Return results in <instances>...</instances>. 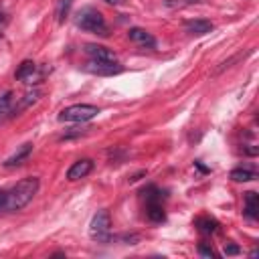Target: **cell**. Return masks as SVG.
Returning <instances> with one entry per match:
<instances>
[{
	"mask_svg": "<svg viewBox=\"0 0 259 259\" xmlns=\"http://www.w3.org/2000/svg\"><path fill=\"white\" fill-rule=\"evenodd\" d=\"M38 178L36 176H28V178H22L20 182H16L10 190H6V202H4V210H20L24 208L32 198L34 194L38 192Z\"/></svg>",
	"mask_w": 259,
	"mask_h": 259,
	"instance_id": "1",
	"label": "cell"
},
{
	"mask_svg": "<svg viewBox=\"0 0 259 259\" xmlns=\"http://www.w3.org/2000/svg\"><path fill=\"white\" fill-rule=\"evenodd\" d=\"M75 24H77L81 30H85V32H93V34H101V36L107 34L105 18H103V14H101L97 8H93V6L81 8V10L77 12V16H75Z\"/></svg>",
	"mask_w": 259,
	"mask_h": 259,
	"instance_id": "2",
	"label": "cell"
},
{
	"mask_svg": "<svg viewBox=\"0 0 259 259\" xmlns=\"http://www.w3.org/2000/svg\"><path fill=\"white\" fill-rule=\"evenodd\" d=\"M97 113H99V107L97 105H91V103H75V105H69V107L61 109L59 121H77V123H83V121L93 119Z\"/></svg>",
	"mask_w": 259,
	"mask_h": 259,
	"instance_id": "3",
	"label": "cell"
},
{
	"mask_svg": "<svg viewBox=\"0 0 259 259\" xmlns=\"http://www.w3.org/2000/svg\"><path fill=\"white\" fill-rule=\"evenodd\" d=\"M89 235L97 243H109L111 241V217L107 210H99L89 225Z\"/></svg>",
	"mask_w": 259,
	"mask_h": 259,
	"instance_id": "4",
	"label": "cell"
},
{
	"mask_svg": "<svg viewBox=\"0 0 259 259\" xmlns=\"http://www.w3.org/2000/svg\"><path fill=\"white\" fill-rule=\"evenodd\" d=\"M83 71L91 73V75H117L121 73V65L115 61V63H107V61H89L83 65Z\"/></svg>",
	"mask_w": 259,
	"mask_h": 259,
	"instance_id": "5",
	"label": "cell"
},
{
	"mask_svg": "<svg viewBox=\"0 0 259 259\" xmlns=\"http://www.w3.org/2000/svg\"><path fill=\"white\" fill-rule=\"evenodd\" d=\"M85 53L93 59V61H107V63H115L117 57L111 49L103 47V45H95V42H87L85 45Z\"/></svg>",
	"mask_w": 259,
	"mask_h": 259,
	"instance_id": "6",
	"label": "cell"
},
{
	"mask_svg": "<svg viewBox=\"0 0 259 259\" xmlns=\"http://www.w3.org/2000/svg\"><path fill=\"white\" fill-rule=\"evenodd\" d=\"M93 170V160L89 158H83V160H77L69 170H67V178L73 182V180H79V178H85L89 172Z\"/></svg>",
	"mask_w": 259,
	"mask_h": 259,
	"instance_id": "7",
	"label": "cell"
},
{
	"mask_svg": "<svg viewBox=\"0 0 259 259\" xmlns=\"http://www.w3.org/2000/svg\"><path fill=\"white\" fill-rule=\"evenodd\" d=\"M184 30L188 34H194V36H202V34H208L212 30V22L206 20V18H194V20H186L184 22Z\"/></svg>",
	"mask_w": 259,
	"mask_h": 259,
	"instance_id": "8",
	"label": "cell"
},
{
	"mask_svg": "<svg viewBox=\"0 0 259 259\" xmlns=\"http://www.w3.org/2000/svg\"><path fill=\"white\" fill-rule=\"evenodd\" d=\"M127 36H130V40L138 42L140 47H148V49H154V47H156V38H154L148 30H144V28H140V26L130 28V30H127Z\"/></svg>",
	"mask_w": 259,
	"mask_h": 259,
	"instance_id": "9",
	"label": "cell"
},
{
	"mask_svg": "<svg viewBox=\"0 0 259 259\" xmlns=\"http://www.w3.org/2000/svg\"><path fill=\"white\" fill-rule=\"evenodd\" d=\"M30 152H32V144H22L6 162H4V168H14V166H20L28 156H30Z\"/></svg>",
	"mask_w": 259,
	"mask_h": 259,
	"instance_id": "10",
	"label": "cell"
},
{
	"mask_svg": "<svg viewBox=\"0 0 259 259\" xmlns=\"http://www.w3.org/2000/svg\"><path fill=\"white\" fill-rule=\"evenodd\" d=\"M245 214L253 221L259 219V194L253 190L245 192Z\"/></svg>",
	"mask_w": 259,
	"mask_h": 259,
	"instance_id": "11",
	"label": "cell"
},
{
	"mask_svg": "<svg viewBox=\"0 0 259 259\" xmlns=\"http://www.w3.org/2000/svg\"><path fill=\"white\" fill-rule=\"evenodd\" d=\"M38 95H40V91L38 89H32V91H26L24 95H22V99H20V103L18 105H12V115H18L22 109H26L28 105H32L36 99H38Z\"/></svg>",
	"mask_w": 259,
	"mask_h": 259,
	"instance_id": "12",
	"label": "cell"
},
{
	"mask_svg": "<svg viewBox=\"0 0 259 259\" xmlns=\"http://www.w3.org/2000/svg\"><path fill=\"white\" fill-rule=\"evenodd\" d=\"M34 71H36V65L32 63V61H22L20 63V67L16 69V73H14V77L18 79V81H26V79H32V75H34Z\"/></svg>",
	"mask_w": 259,
	"mask_h": 259,
	"instance_id": "13",
	"label": "cell"
},
{
	"mask_svg": "<svg viewBox=\"0 0 259 259\" xmlns=\"http://www.w3.org/2000/svg\"><path fill=\"white\" fill-rule=\"evenodd\" d=\"M146 214L152 223H162L166 219V212H164V206L160 202H148V208H146Z\"/></svg>",
	"mask_w": 259,
	"mask_h": 259,
	"instance_id": "14",
	"label": "cell"
},
{
	"mask_svg": "<svg viewBox=\"0 0 259 259\" xmlns=\"http://www.w3.org/2000/svg\"><path fill=\"white\" fill-rule=\"evenodd\" d=\"M255 178H257V172L249 170V168H235L231 172V180H235V182H249V180H255Z\"/></svg>",
	"mask_w": 259,
	"mask_h": 259,
	"instance_id": "15",
	"label": "cell"
},
{
	"mask_svg": "<svg viewBox=\"0 0 259 259\" xmlns=\"http://www.w3.org/2000/svg\"><path fill=\"white\" fill-rule=\"evenodd\" d=\"M12 115V93L6 91L0 95V121Z\"/></svg>",
	"mask_w": 259,
	"mask_h": 259,
	"instance_id": "16",
	"label": "cell"
},
{
	"mask_svg": "<svg viewBox=\"0 0 259 259\" xmlns=\"http://www.w3.org/2000/svg\"><path fill=\"white\" fill-rule=\"evenodd\" d=\"M71 6H73V0H57V6H55L57 22H65V18L69 16Z\"/></svg>",
	"mask_w": 259,
	"mask_h": 259,
	"instance_id": "17",
	"label": "cell"
},
{
	"mask_svg": "<svg viewBox=\"0 0 259 259\" xmlns=\"http://www.w3.org/2000/svg\"><path fill=\"white\" fill-rule=\"evenodd\" d=\"M196 227H198V231L210 235V233H214L219 229V223L214 219H210V217H200V219H196Z\"/></svg>",
	"mask_w": 259,
	"mask_h": 259,
	"instance_id": "18",
	"label": "cell"
},
{
	"mask_svg": "<svg viewBox=\"0 0 259 259\" xmlns=\"http://www.w3.org/2000/svg\"><path fill=\"white\" fill-rule=\"evenodd\" d=\"M142 194H144V198H146V204H148V202H160V200H162V192H160L156 186H146V188L142 190Z\"/></svg>",
	"mask_w": 259,
	"mask_h": 259,
	"instance_id": "19",
	"label": "cell"
},
{
	"mask_svg": "<svg viewBox=\"0 0 259 259\" xmlns=\"http://www.w3.org/2000/svg\"><path fill=\"white\" fill-rule=\"evenodd\" d=\"M6 26H8V12H6V10L0 6V36L4 34Z\"/></svg>",
	"mask_w": 259,
	"mask_h": 259,
	"instance_id": "20",
	"label": "cell"
},
{
	"mask_svg": "<svg viewBox=\"0 0 259 259\" xmlns=\"http://www.w3.org/2000/svg\"><path fill=\"white\" fill-rule=\"evenodd\" d=\"M198 253H200L202 257H208V259H210V257H214V251H212V247H208L206 243H200V245H198Z\"/></svg>",
	"mask_w": 259,
	"mask_h": 259,
	"instance_id": "21",
	"label": "cell"
},
{
	"mask_svg": "<svg viewBox=\"0 0 259 259\" xmlns=\"http://www.w3.org/2000/svg\"><path fill=\"white\" fill-rule=\"evenodd\" d=\"M239 253H241L239 245H233V243H229V245L225 247V255H239Z\"/></svg>",
	"mask_w": 259,
	"mask_h": 259,
	"instance_id": "22",
	"label": "cell"
},
{
	"mask_svg": "<svg viewBox=\"0 0 259 259\" xmlns=\"http://www.w3.org/2000/svg\"><path fill=\"white\" fill-rule=\"evenodd\" d=\"M142 176H146V170H140V172H138V174H134V176H132V178H130V182H136V180H140V178H142Z\"/></svg>",
	"mask_w": 259,
	"mask_h": 259,
	"instance_id": "23",
	"label": "cell"
},
{
	"mask_svg": "<svg viewBox=\"0 0 259 259\" xmlns=\"http://www.w3.org/2000/svg\"><path fill=\"white\" fill-rule=\"evenodd\" d=\"M4 202H6V190L0 188V208H4Z\"/></svg>",
	"mask_w": 259,
	"mask_h": 259,
	"instance_id": "24",
	"label": "cell"
},
{
	"mask_svg": "<svg viewBox=\"0 0 259 259\" xmlns=\"http://www.w3.org/2000/svg\"><path fill=\"white\" fill-rule=\"evenodd\" d=\"M194 166H196V168H198V170H200V172H208V168H206V166H202V164H200V162H198V160H196V162H194Z\"/></svg>",
	"mask_w": 259,
	"mask_h": 259,
	"instance_id": "25",
	"label": "cell"
},
{
	"mask_svg": "<svg viewBox=\"0 0 259 259\" xmlns=\"http://www.w3.org/2000/svg\"><path fill=\"white\" fill-rule=\"evenodd\" d=\"M105 2H107V4H113V6H117V4H121L123 0H105Z\"/></svg>",
	"mask_w": 259,
	"mask_h": 259,
	"instance_id": "26",
	"label": "cell"
}]
</instances>
